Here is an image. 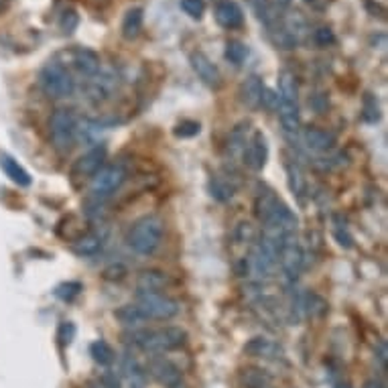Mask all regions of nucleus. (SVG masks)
<instances>
[{"label": "nucleus", "mask_w": 388, "mask_h": 388, "mask_svg": "<svg viewBox=\"0 0 388 388\" xmlns=\"http://www.w3.org/2000/svg\"><path fill=\"white\" fill-rule=\"evenodd\" d=\"M278 120L287 135H297L301 130V112H299V82L289 70L278 73Z\"/></svg>", "instance_id": "obj_2"}, {"label": "nucleus", "mask_w": 388, "mask_h": 388, "mask_svg": "<svg viewBox=\"0 0 388 388\" xmlns=\"http://www.w3.org/2000/svg\"><path fill=\"white\" fill-rule=\"evenodd\" d=\"M90 356H92V360L100 364V366H110L114 358H116V354H114V350L108 342H104V340H96L92 346H90Z\"/></svg>", "instance_id": "obj_27"}, {"label": "nucleus", "mask_w": 388, "mask_h": 388, "mask_svg": "<svg viewBox=\"0 0 388 388\" xmlns=\"http://www.w3.org/2000/svg\"><path fill=\"white\" fill-rule=\"evenodd\" d=\"M171 285V277L165 271L159 268H147L140 271L137 277V295H151V293H163Z\"/></svg>", "instance_id": "obj_16"}, {"label": "nucleus", "mask_w": 388, "mask_h": 388, "mask_svg": "<svg viewBox=\"0 0 388 388\" xmlns=\"http://www.w3.org/2000/svg\"><path fill=\"white\" fill-rule=\"evenodd\" d=\"M263 94H264V82L258 75H250L246 78L242 85H240V102L242 106H246L248 110H258L263 106Z\"/></svg>", "instance_id": "obj_19"}, {"label": "nucleus", "mask_w": 388, "mask_h": 388, "mask_svg": "<svg viewBox=\"0 0 388 388\" xmlns=\"http://www.w3.org/2000/svg\"><path fill=\"white\" fill-rule=\"evenodd\" d=\"M73 337H75L73 321H61L59 327H57V342H59V346H70L71 342H73Z\"/></svg>", "instance_id": "obj_36"}, {"label": "nucleus", "mask_w": 388, "mask_h": 388, "mask_svg": "<svg viewBox=\"0 0 388 388\" xmlns=\"http://www.w3.org/2000/svg\"><path fill=\"white\" fill-rule=\"evenodd\" d=\"M278 264H280L285 278L289 283H295L299 278L301 271H303V264H305V250L299 242L297 232L285 234V238H283L280 252H278Z\"/></svg>", "instance_id": "obj_8"}, {"label": "nucleus", "mask_w": 388, "mask_h": 388, "mask_svg": "<svg viewBox=\"0 0 388 388\" xmlns=\"http://www.w3.org/2000/svg\"><path fill=\"white\" fill-rule=\"evenodd\" d=\"M263 106H266L268 110H277L278 108V94L275 92V90H268V88H264Z\"/></svg>", "instance_id": "obj_41"}, {"label": "nucleus", "mask_w": 388, "mask_h": 388, "mask_svg": "<svg viewBox=\"0 0 388 388\" xmlns=\"http://www.w3.org/2000/svg\"><path fill=\"white\" fill-rule=\"evenodd\" d=\"M242 157H244V163L248 169L256 171V173L263 171L266 167V161H268V140L264 137V132H261V130L252 132V137L242 151Z\"/></svg>", "instance_id": "obj_10"}, {"label": "nucleus", "mask_w": 388, "mask_h": 388, "mask_svg": "<svg viewBox=\"0 0 388 388\" xmlns=\"http://www.w3.org/2000/svg\"><path fill=\"white\" fill-rule=\"evenodd\" d=\"M104 248V236L98 234V232H88V234L80 236L73 244L71 250L78 254V256H94L100 250Z\"/></svg>", "instance_id": "obj_23"}, {"label": "nucleus", "mask_w": 388, "mask_h": 388, "mask_svg": "<svg viewBox=\"0 0 388 388\" xmlns=\"http://www.w3.org/2000/svg\"><path fill=\"white\" fill-rule=\"evenodd\" d=\"M163 236H165L163 218L149 214L132 224L128 232V246L140 256H153L163 244Z\"/></svg>", "instance_id": "obj_3"}, {"label": "nucleus", "mask_w": 388, "mask_h": 388, "mask_svg": "<svg viewBox=\"0 0 388 388\" xmlns=\"http://www.w3.org/2000/svg\"><path fill=\"white\" fill-rule=\"evenodd\" d=\"M277 2L280 6H289V4H291V0H277Z\"/></svg>", "instance_id": "obj_46"}, {"label": "nucleus", "mask_w": 388, "mask_h": 388, "mask_svg": "<svg viewBox=\"0 0 388 388\" xmlns=\"http://www.w3.org/2000/svg\"><path fill=\"white\" fill-rule=\"evenodd\" d=\"M114 315L126 327H137V325H140L145 321V318H142V313H140L137 305H122Z\"/></svg>", "instance_id": "obj_30"}, {"label": "nucleus", "mask_w": 388, "mask_h": 388, "mask_svg": "<svg viewBox=\"0 0 388 388\" xmlns=\"http://www.w3.org/2000/svg\"><path fill=\"white\" fill-rule=\"evenodd\" d=\"M83 291V285L80 280H65V283H61V285H57L56 295L59 301H63V303H71L73 299H78Z\"/></svg>", "instance_id": "obj_28"}, {"label": "nucleus", "mask_w": 388, "mask_h": 388, "mask_svg": "<svg viewBox=\"0 0 388 388\" xmlns=\"http://www.w3.org/2000/svg\"><path fill=\"white\" fill-rule=\"evenodd\" d=\"M244 354L252 358H263V360H277L283 356V347L278 346L277 342L258 335V337H252L244 346Z\"/></svg>", "instance_id": "obj_20"}, {"label": "nucleus", "mask_w": 388, "mask_h": 388, "mask_svg": "<svg viewBox=\"0 0 388 388\" xmlns=\"http://www.w3.org/2000/svg\"><path fill=\"white\" fill-rule=\"evenodd\" d=\"M181 9L183 13L189 14L192 19H201L206 13V2L204 0H181Z\"/></svg>", "instance_id": "obj_37"}, {"label": "nucleus", "mask_w": 388, "mask_h": 388, "mask_svg": "<svg viewBox=\"0 0 388 388\" xmlns=\"http://www.w3.org/2000/svg\"><path fill=\"white\" fill-rule=\"evenodd\" d=\"M224 57L232 63V65H242L248 57V47L242 41H232L226 43V49H224Z\"/></svg>", "instance_id": "obj_29"}, {"label": "nucleus", "mask_w": 388, "mask_h": 388, "mask_svg": "<svg viewBox=\"0 0 388 388\" xmlns=\"http://www.w3.org/2000/svg\"><path fill=\"white\" fill-rule=\"evenodd\" d=\"M199 132H201V125L195 122V120H181L179 125L175 126V130H173V135L177 139H194Z\"/></svg>", "instance_id": "obj_35"}, {"label": "nucleus", "mask_w": 388, "mask_h": 388, "mask_svg": "<svg viewBox=\"0 0 388 388\" xmlns=\"http://www.w3.org/2000/svg\"><path fill=\"white\" fill-rule=\"evenodd\" d=\"M378 360L382 364V370L387 368V344L384 342H380V352H378Z\"/></svg>", "instance_id": "obj_43"}, {"label": "nucleus", "mask_w": 388, "mask_h": 388, "mask_svg": "<svg viewBox=\"0 0 388 388\" xmlns=\"http://www.w3.org/2000/svg\"><path fill=\"white\" fill-rule=\"evenodd\" d=\"M250 122H238L228 137V149L232 154H242L250 139Z\"/></svg>", "instance_id": "obj_26"}, {"label": "nucleus", "mask_w": 388, "mask_h": 388, "mask_svg": "<svg viewBox=\"0 0 388 388\" xmlns=\"http://www.w3.org/2000/svg\"><path fill=\"white\" fill-rule=\"evenodd\" d=\"M106 157H108V147L106 142H96L94 147H90L83 154L78 157V161H73L70 171V177L75 183L78 181L92 179L102 167L106 165Z\"/></svg>", "instance_id": "obj_9"}, {"label": "nucleus", "mask_w": 388, "mask_h": 388, "mask_svg": "<svg viewBox=\"0 0 388 388\" xmlns=\"http://www.w3.org/2000/svg\"><path fill=\"white\" fill-rule=\"evenodd\" d=\"M147 372L165 388H179L183 380V372L175 362L167 358H153L147 366Z\"/></svg>", "instance_id": "obj_11"}, {"label": "nucleus", "mask_w": 388, "mask_h": 388, "mask_svg": "<svg viewBox=\"0 0 388 388\" xmlns=\"http://www.w3.org/2000/svg\"><path fill=\"white\" fill-rule=\"evenodd\" d=\"M130 344L147 354H169L187 344V332L177 325H167L157 330H135L128 335Z\"/></svg>", "instance_id": "obj_1"}, {"label": "nucleus", "mask_w": 388, "mask_h": 388, "mask_svg": "<svg viewBox=\"0 0 388 388\" xmlns=\"http://www.w3.org/2000/svg\"><path fill=\"white\" fill-rule=\"evenodd\" d=\"M116 88H118V78L112 71L100 70L96 75L90 78V82L85 85V94L92 102L100 104V102H106L116 92Z\"/></svg>", "instance_id": "obj_12"}, {"label": "nucleus", "mask_w": 388, "mask_h": 388, "mask_svg": "<svg viewBox=\"0 0 388 388\" xmlns=\"http://www.w3.org/2000/svg\"><path fill=\"white\" fill-rule=\"evenodd\" d=\"M0 167L6 173V177L13 181V183H16L19 187H28L31 185L33 179H31L28 171L16 159H13L11 154H0Z\"/></svg>", "instance_id": "obj_21"}, {"label": "nucleus", "mask_w": 388, "mask_h": 388, "mask_svg": "<svg viewBox=\"0 0 388 388\" xmlns=\"http://www.w3.org/2000/svg\"><path fill=\"white\" fill-rule=\"evenodd\" d=\"M362 118L368 122V125H374L380 120V108H378V100L372 94H364V100H362Z\"/></svg>", "instance_id": "obj_32"}, {"label": "nucleus", "mask_w": 388, "mask_h": 388, "mask_svg": "<svg viewBox=\"0 0 388 388\" xmlns=\"http://www.w3.org/2000/svg\"><path fill=\"white\" fill-rule=\"evenodd\" d=\"M65 56H68L65 63H70L73 70L78 71V73H82V75H85V78H92V75H96L98 71H100V57L92 49L73 47L70 51H65Z\"/></svg>", "instance_id": "obj_13"}, {"label": "nucleus", "mask_w": 388, "mask_h": 388, "mask_svg": "<svg viewBox=\"0 0 388 388\" xmlns=\"http://www.w3.org/2000/svg\"><path fill=\"white\" fill-rule=\"evenodd\" d=\"M301 139H303V145H305L309 151L313 153H327L335 147V135L330 132V130H323V128H318V126H307L301 132Z\"/></svg>", "instance_id": "obj_17"}, {"label": "nucleus", "mask_w": 388, "mask_h": 388, "mask_svg": "<svg viewBox=\"0 0 388 388\" xmlns=\"http://www.w3.org/2000/svg\"><path fill=\"white\" fill-rule=\"evenodd\" d=\"M305 2H309V4H311V2H315V0H305Z\"/></svg>", "instance_id": "obj_47"}, {"label": "nucleus", "mask_w": 388, "mask_h": 388, "mask_svg": "<svg viewBox=\"0 0 388 388\" xmlns=\"http://www.w3.org/2000/svg\"><path fill=\"white\" fill-rule=\"evenodd\" d=\"M139 311L145 321H169L177 318L181 311V303L173 297H167L163 293H151V295H137Z\"/></svg>", "instance_id": "obj_7"}, {"label": "nucleus", "mask_w": 388, "mask_h": 388, "mask_svg": "<svg viewBox=\"0 0 388 388\" xmlns=\"http://www.w3.org/2000/svg\"><path fill=\"white\" fill-rule=\"evenodd\" d=\"M283 204L285 201L271 187L263 185V189H258V194L254 195V216H256V220L261 224H266L280 209Z\"/></svg>", "instance_id": "obj_15"}, {"label": "nucleus", "mask_w": 388, "mask_h": 388, "mask_svg": "<svg viewBox=\"0 0 388 388\" xmlns=\"http://www.w3.org/2000/svg\"><path fill=\"white\" fill-rule=\"evenodd\" d=\"M142 25H145V11L140 6L128 9L125 19H122V27H120L122 37H125L126 41H135L142 33Z\"/></svg>", "instance_id": "obj_22"}, {"label": "nucleus", "mask_w": 388, "mask_h": 388, "mask_svg": "<svg viewBox=\"0 0 388 388\" xmlns=\"http://www.w3.org/2000/svg\"><path fill=\"white\" fill-rule=\"evenodd\" d=\"M309 104L313 106V110L319 112V114H323V112L327 110V106H330V100L325 94H315V96L309 100Z\"/></svg>", "instance_id": "obj_42"}, {"label": "nucleus", "mask_w": 388, "mask_h": 388, "mask_svg": "<svg viewBox=\"0 0 388 388\" xmlns=\"http://www.w3.org/2000/svg\"><path fill=\"white\" fill-rule=\"evenodd\" d=\"M39 85H41L43 94L53 100H61V98H70L75 92V80L68 70L65 63L51 59L43 65L39 71Z\"/></svg>", "instance_id": "obj_5"}, {"label": "nucleus", "mask_w": 388, "mask_h": 388, "mask_svg": "<svg viewBox=\"0 0 388 388\" xmlns=\"http://www.w3.org/2000/svg\"><path fill=\"white\" fill-rule=\"evenodd\" d=\"M128 175H130L128 173V165L122 163V161L104 165L92 177V183H90V199L96 206L108 201L110 197H114V195L125 187V183L128 181Z\"/></svg>", "instance_id": "obj_4"}, {"label": "nucleus", "mask_w": 388, "mask_h": 388, "mask_svg": "<svg viewBox=\"0 0 388 388\" xmlns=\"http://www.w3.org/2000/svg\"><path fill=\"white\" fill-rule=\"evenodd\" d=\"M333 236H335V240L340 242V246H344V248H352V246H354V238H352V236H350V232H347L346 224H340L337 216H335V228H333Z\"/></svg>", "instance_id": "obj_38"}, {"label": "nucleus", "mask_w": 388, "mask_h": 388, "mask_svg": "<svg viewBox=\"0 0 388 388\" xmlns=\"http://www.w3.org/2000/svg\"><path fill=\"white\" fill-rule=\"evenodd\" d=\"M240 382L244 388H268L271 376L263 368H244L240 372Z\"/></svg>", "instance_id": "obj_25"}, {"label": "nucleus", "mask_w": 388, "mask_h": 388, "mask_svg": "<svg viewBox=\"0 0 388 388\" xmlns=\"http://www.w3.org/2000/svg\"><path fill=\"white\" fill-rule=\"evenodd\" d=\"M189 63H192V68H194V71L197 73V78L206 83L208 88H211V90H220V88H222V75H220V70H218V65H216L206 53H201V51L192 53Z\"/></svg>", "instance_id": "obj_14"}, {"label": "nucleus", "mask_w": 388, "mask_h": 388, "mask_svg": "<svg viewBox=\"0 0 388 388\" xmlns=\"http://www.w3.org/2000/svg\"><path fill=\"white\" fill-rule=\"evenodd\" d=\"M80 27V14L75 9H65L61 16H59V28H61V33L63 35H71V33H75Z\"/></svg>", "instance_id": "obj_33"}, {"label": "nucleus", "mask_w": 388, "mask_h": 388, "mask_svg": "<svg viewBox=\"0 0 388 388\" xmlns=\"http://www.w3.org/2000/svg\"><path fill=\"white\" fill-rule=\"evenodd\" d=\"M216 23L222 28L234 31L244 25V11L234 0H222L216 6Z\"/></svg>", "instance_id": "obj_18"}, {"label": "nucleus", "mask_w": 388, "mask_h": 388, "mask_svg": "<svg viewBox=\"0 0 388 388\" xmlns=\"http://www.w3.org/2000/svg\"><path fill=\"white\" fill-rule=\"evenodd\" d=\"M232 236L238 244H250V242H256V228L252 226V222H240L234 228Z\"/></svg>", "instance_id": "obj_34"}, {"label": "nucleus", "mask_w": 388, "mask_h": 388, "mask_svg": "<svg viewBox=\"0 0 388 388\" xmlns=\"http://www.w3.org/2000/svg\"><path fill=\"white\" fill-rule=\"evenodd\" d=\"M9 4H11V0H0V14L9 11Z\"/></svg>", "instance_id": "obj_45"}, {"label": "nucleus", "mask_w": 388, "mask_h": 388, "mask_svg": "<svg viewBox=\"0 0 388 388\" xmlns=\"http://www.w3.org/2000/svg\"><path fill=\"white\" fill-rule=\"evenodd\" d=\"M287 183H289L291 194L295 195L299 201H303L307 194V181L305 175H303V169L299 167V163H295V161H289V163H287Z\"/></svg>", "instance_id": "obj_24"}, {"label": "nucleus", "mask_w": 388, "mask_h": 388, "mask_svg": "<svg viewBox=\"0 0 388 388\" xmlns=\"http://www.w3.org/2000/svg\"><path fill=\"white\" fill-rule=\"evenodd\" d=\"M313 41L319 47H330L335 43V35L330 27H319L315 33H313Z\"/></svg>", "instance_id": "obj_40"}, {"label": "nucleus", "mask_w": 388, "mask_h": 388, "mask_svg": "<svg viewBox=\"0 0 388 388\" xmlns=\"http://www.w3.org/2000/svg\"><path fill=\"white\" fill-rule=\"evenodd\" d=\"M209 192H211V197L218 199V201H228L234 197V185L228 183V181L220 179V177H214L211 183H209Z\"/></svg>", "instance_id": "obj_31"}, {"label": "nucleus", "mask_w": 388, "mask_h": 388, "mask_svg": "<svg viewBox=\"0 0 388 388\" xmlns=\"http://www.w3.org/2000/svg\"><path fill=\"white\" fill-rule=\"evenodd\" d=\"M88 388H122L120 387V380L116 378V374H112V372H104V374L96 378V380H92Z\"/></svg>", "instance_id": "obj_39"}, {"label": "nucleus", "mask_w": 388, "mask_h": 388, "mask_svg": "<svg viewBox=\"0 0 388 388\" xmlns=\"http://www.w3.org/2000/svg\"><path fill=\"white\" fill-rule=\"evenodd\" d=\"M49 140L59 154H68L78 142V118L68 108H57L49 116Z\"/></svg>", "instance_id": "obj_6"}, {"label": "nucleus", "mask_w": 388, "mask_h": 388, "mask_svg": "<svg viewBox=\"0 0 388 388\" xmlns=\"http://www.w3.org/2000/svg\"><path fill=\"white\" fill-rule=\"evenodd\" d=\"M364 388H387V387H384V382H380V380L372 378V380H368V382L364 384Z\"/></svg>", "instance_id": "obj_44"}]
</instances>
